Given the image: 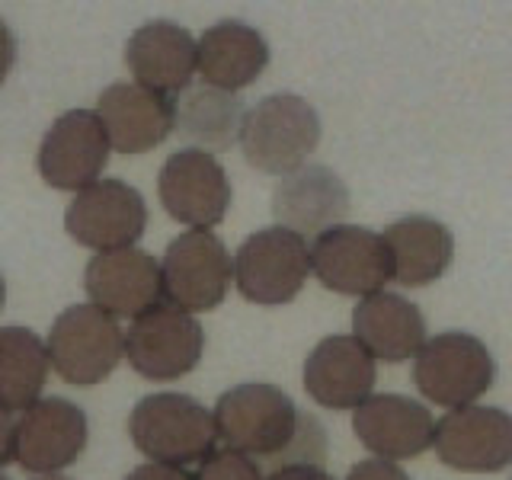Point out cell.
Segmentation results:
<instances>
[{
	"mask_svg": "<svg viewBox=\"0 0 512 480\" xmlns=\"http://www.w3.org/2000/svg\"><path fill=\"white\" fill-rule=\"evenodd\" d=\"M157 192L167 215L189 224L192 231H212L231 205L228 173L212 154L199 148H186L167 157L157 176Z\"/></svg>",
	"mask_w": 512,
	"mask_h": 480,
	"instance_id": "obj_12",
	"label": "cell"
},
{
	"mask_svg": "<svg viewBox=\"0 0 512 480\" xmlns=\"http://www.w3.org/2000/svg\"><path fill=\"white\" fill-rule=\"evenodd\" d=\"M349 212V189L330 167L304 164L282 176L272 196V215L301 237L340 228Z\"/></svg>",
	"mask_w": 512,
	"mask_h": 480,
	"instance_id": "obj_20",
	"label": "cell"
},
{
	"mask_svg": "<svg viewBox=\"0 0 512 480\" xmlns=\"http://www.w3.org/2000/svg\"><path fill=\"white\" fill-rule=\"evenodd\" d=\"M320 144L317 109L298 93H272L247 109L240 148L247 164L263 173L288 176L304 167V160Z\"/></svg>",
	"mask_w": 512,
	"mask_h": 480,
	"instance_id": "obj_3",
	"label": "cell"
},
{
	"mask_svg": "<svg viewBox=\"0 0 512 480\" xmlns=\"http://www.w3.org/2000/svg\"><path fill=\"white\" fill-rule=\"evenodd\" d=\"M215 426L228 448L244 455L272 458L288 448H304L311 461L320 464L324 458V429L304 416L276 384L247 381L224 391L215 404Z\"/></svg>",
	"mask_w": 512,
	"mask_h": 480,
	"instance_id": "obj_1",
	"label": "cell"
},
{
	"mask_svg": "<svg viewBox=\"0 0 512 480\" xmlns=\"http://www.w3.org/2000/svg\"><path fill=\"white\" fill-rule=\"evenodd\" d=\"M359 442L384 461L420 458L436 442L432 413L404 394H372L352 416Z\"/></svg>",
	"mask_w": 512,
	"mask_h": 480,
	"instance_id": "obj_16",
	"label": "cell"
},
{
	"mask_svg": "<svg viewBox=\"0 0 512 480\" xmlns=\"http://www.w3.org/2000/svg\"><path fill=\"white\" fill-rule=\"evenodd\" d=\"M346 480H410V474L404 468H397L394 461L368 458V461H359L356 468L346 474Z\"/></svg>",
	"mask_w": 512,
	"mask_h": 480,
	"instance_id": "obj_27",
	"label": "cell"
},
{
	"mask_svg": "<svg viewBox=\"0 0 512 480\" xmlns=\"http://www.w3.org/2000/svg\"><path fill=\"white\" fill-rule=\"evenodd\" d=\"M247 109L237 93L215 90V87H196L183 96L176 106V128L186 141L196 144L205 154L228 151L244 132Z\"/></svg>",
	"mask_w": 512,
	"mask_h": 480,
	"instance_id": "obj_24",
	"label": "cell"
},
{
	"mask_svg": "<svg viewBox=\"0 0 512 480\" xmlns=\"http://www.w3.org/2000/svg\"><path fill=\"white\" fill-rule=\"evenodd\" d=\"M0 480H10V477H4V474H0Z\"/></svg>",
	"mask_w": 512,
	"mask_h": 480,
	"instance_id": "obj_34",
	"label": "cell"
},
{
	"mask_svg": "<svg viewBox=\"0 0 512 480\" xmlns=\"http://www.w3.org/2000/svg\"><path fill=\"white\" fill-rule=\"evenodd\" d=\"M48 343L26 327H0V407L29 410L42 400L48 378Z\"/></svg>",
	"mask_w": 512,
	"mask_h": 480,
	"instance_id": "obj_25",
	"label": "cell"
},
{
	"mask_svg": "<svg viewBox=\"0 0 512 480\" xmlns=\"http://www.w3.org/2000/svg\"><path fill=\"white\" fill-rule=\"evenodd\" d=\"M87 413L64 397H42L16 420V461L29 474H58L87 448Z\"/></svg>",
	"mask_w": 512,
	"mask_h": 480,
	"instance_id": "obj_13",
	"label": "cell"
},
{
	"mask_svg": "<svg viewBox=\"0 0 512 480\" xmlns=\"http://www.w3.org/2000/svg\"><path fill=\"white\" fill-rule=\"evenodd\" d=\"M125 64L132 68L135 84L173 100L199 71V42L180 23L151 20L128 36Z\"/></svg>",
	"mask_w": 512,
	"mask_h": 480,
	"instance_id": "obj_17",
	"label": "cell"
},
{
	"mask_svg": "<svg viewBox=\"0 0 512 480\" xmlns=\"http://www.w3.org/2000/svg\"><path fill=\"white\" fill-rule=\"evenodd\" d=\"M84 288L96 308L112 317H141L154 311L164 292V269L151 253L138 247L96 253L87 263Z\"/></svg>",
	"mask_w": 512,
	"mask_h": 480,
	"instance_id": "obj_15",
	"label": "cell"
},
{
	"mask_svg": "<svg viewBox=\"0 0 512 480\" xmlns=\"http://www.w3.org/2000/svg\"><path fill=\"white\" fill-rule=\"evenodd\" d=\"M269 64V45L260 29L240 20H221L208 26L199 39V74L205 87L244 90Z\"/></svg>",
	"mask_w": 512,
	"mask_h": 480,
	"instance_id": "obj_22",
	"label": "cell"
},
{
	"mask_svg": "<svg viewBox=\"0 0 512 480\" xmlns=\"http://www.w3.org/2000/svg\"><path fill=\"white\" fill-rule=\"evenodd\" d=\"M96 116L103 119L112 151L144 154L176 128V103L141 84H112L100 93Z\"/></svg>",
	"mask_w": 512,
	"mask_h": 480,
	"instance_id": "obj_18",
	"label": "cell"
},
{
	"mask_svg": "<svg viewBox=\"0 0 512 480\" xmlns=\"http://www.w3.org/2000/svg\"><path fill=\"white\" fill-rule=\"evenodd\" d=\"M391 260H394V282L404 288H420L445 276V269L455 260V237L442 221L426 215H410L391 221L384 228Z\"/></svg>",
	"mask_w": 512,
	"mask_h": 480,
	"instance_id": "obj_23",
	"label": "cell"
},
{
	"mask_svg": "<svg viewBox=\"0 0 512 480\" xmlns=\"http://www.w3.org/2000/svg\"><path fill=\"white\" fill-rule=\"evenodd\" d=\"M311 272L340 295H378L394 279V260L384 234L359 224H340L324 231L311 247Z\"/></svg>",
	"mask_w": 512,
	"mask_h": 480,
	"instance_id": "obj_7",
	"label": "cell"
},
{
	"mask_svg": "<svg viewBox=\"0 0 512 480\" xmlns=\"http://www.w3.org/2000/svg\"><path fill=\"white\" fill-rule=\"evenodd\" d=\"M496 378V362L484 340L448 330L426 340L413 362V384L426 400L439 407H471L477 397L490 391Z\"/></svg>",
	"mask_w": 512,
	"mask_h": 480,
	"instance_id": "obj_4",
	"label": "cell"
},
{
	"mask_svg": "<svg viewBox=\"0 0 512 480\" xmlns=\"http://www.w3.org/2000/svg\"><path fill=\"white\" fill-rule=\"evenodd\" d=\"M109 135L93 109H71L52 122L39 148L42 180L61 192H84L100 183L109 160Z\"/></svg>",
	"mask_w": 512,
	"mask_h": 480,
	"instance_id": "obj_11",
	"label": "cell"
},
{
	"mask_svg": "<svg viewBox=\"0 0 512 480\" xmlns=\"http://www.w3.org/2000/svg\"><path fill=\"white\" fill-rule=\"evenodd\" d=\"M128 436L154 464L183 468L215 455V413L189 394H148L128 416Z\"/></svg>",
	"mask_w": 512,
	"mask_h": 480,
	"instance_id": "obj_2",
	"label": "cell"
},
{
	"mask_svg": "<svg viewBox=\"0 0 512 480\" xmlns=\"http://www.w3.org/2000/svg\"><path fill=\"white\" fill-rule=\"evenodd\" d=\"M304 388L327 410H356L375 388V356L356 336H327L304 362Z\"/></svg>",
	"mask_w": 512,
	"mask_h": 480,
	"instance_id": "obj_19",
	"label": "cell"
},
{
	"mask_svg": "<svg viewBox=\"0 0 512 480\" xmlns=\"http://www.w3.org/2000/svg\"><path fill=\"white\" fill-rule=\"evenodd\" d=\"M196 480H263V474L250 455L234 452V448H221V452L202 461Z\"/></svg>",
	"mask_w": 512,
	"mask_h": 480,
	"instance_id": "obj_26",
	"label": "cell"
},
{
	"mask_svg": "<svg viewBox=\"0 0 512 480\" xmlns=\"http://www.w3.org/2000/svg\"><path fill=\"white\" fill-rule=\"evenodd\" d=\"M160 269L170 304L186 314L218 308L234 279L231 253L212 231H186L170 240Z\"/></svg>",
	"mask_w": 512,
	"mask_h": 480,
	"instance_id": "obj_9",
	"label": "cell"
},
{
	"mask_svg": "<svg viewBox=\"0 0 512 480\" xmlns=\"http://www.w3.org/2000/svg\"><path fill=\"white\" fill-rule=\"evenodd\" d=\"M125 352V333L119 320L96 304H71L61 311L48 333V359L52 368L68 381L90 388L106 381Z\"/></svg>",
	"mask_w": 512,
	"mask_h": 480,
	"instance_id": "obj_5",
	"label": "cell"
},
{
	"mask_svg": "<svg viewBox=\"0 0 512 480\" xmlns=\"http://www.w3.org/2000/svg\"><path fill=\"white\" fill-rule=\"evenodd\" d=\"M266 480H333L324 464H308V461H288V464H279L276 471H272Z\"/></svg>",
	"mask_w": 512,
	"mask_h": 480,
	"instance_id": "obj_28",
	"label": "cell"
},
{
	"mask_svg": "<svg viewBox=\"0 0 512 480\" xmlns=\"http://www.w3.org/2000/svg\"><path fill=\"white\" fill-rule=\"evenodd\" d=\"M308 276V240L282 228V224L250 234L234 256L237 288L253 304H288L304 288Z\"/></svg>",
	"mask_w": 512,
	"mask_h": 480,
	"instance_id": "obj_6",
	"label": "cell"
},
{
	"mask_svg": "<svg viewBox=\"0 0 512 480\" xmlns=\"http://www.w3.org/2000/svg\"><path fill=\"white\" fill-rule=\"evenodd\" d=\"M13 64H16V36H13V29L0 20V84L10 77Z\"/></svg>",
	"mask_w": 512,
	"mask_h": 480,
	"instance_id": "obj_31",
	"label": "cell"
},
{
	"mask_svg": "<svg viewBox=\"0 0 512 480\" xmlns=\"http://www.w3.org/2000/svg\"><path fill=\"white\" fill-rule=\"evenodd\" d=\"M352 336L384 362H407L426 346L423 311L404 295L378 292L368 295L352 311Z\"/></svg>",
	"mask_w": 512,
	"mask_h": 480,
	"instance_id": "obj_21",
	"label": "cell"
},
{
	"mask_svg": "<svg viewBox=\"0 0 512 480\" xmlns=\"http://www.w3.org/2000/svg\"><path fill=\"white\" fill-rule=\"evenodd\" d=\"M125 480H196V477H189L183 468H170V464H138V468L128 474Z\"/></svg>",
	"mask_w": 512,
	"mask_h": 480,
	"instance_id": "obj_29",
	"label": "cell"
},
{
	"mask_svg": "<svg viewBox=\"0 0 512 480\" xmlns=\"http://www.w3.org/2000/svg\"><path fill=\"white\" fill-rule=\"evenodd\" d=\"M16 458V423L7 407H0V468Z\"/></svg>",
	"mask_w": 512,
	"mask_h": 480,
	"instance_id": "obj_30",
	"label": "cell"
},
{
	"mask_svg": "<svg viewBox=\"0 0 512 480\" xmlns=\"http://www.w3.org/2000/svg\"><path fill=\"white\" fill-rule=\"evenodd\" d=\"M436 455L468 474H493L512 464V416L500 407H461L436 423Z\"/></svg>",
	"mask_w": 512,
	"mask_h": 480,
	"instance_id": "obj_14",
	"label": "cell"
},
{
	"mask_svg": "<svg viewBox=\"0 0 512 480\" xmlns=\"http://www.w3.org/2000/svg\"><path fill=\"white\" fill-rule=\"evenodd\" d=\"M4 301H7V285H4V276H0V308H4Z\"/></svg>",
	"mask_w": 512,
	"mask_h": 480,
	"instance_id": "obj_32",
	"label": "cell"
},
{
	"mask_svg": "<svg viewBox=\"0 0 512 480\" xmlns=\"http://www.w3.org/2000/svg\"><path fill=\"white\" fill-rule=\"evenodd\" d=\"M68 234L96 253L135 247L148 228V205L141 192L122 180H100L77 192L64 212Z\"/></svg>",
	"mask_w": 512,
	"mask_h": 480,
	"instance_id": "obj_10",
	"label": "cell"
},
{
	"mask_svg": "<svg viewBox=\"0 0 512 480\" xmlns=\"http://www.w3.org/2000/svg\"><path fill=\"white\" fill-rule=\"evenodd\" d=\"M509 480H512V477H509Z\"/></svg>",
	"mask_w": 512,
	"mask_h": 480,
	"instance_id": "obj_35",
	"label": "cell"
},
{
	"mask_svg": "<svg viewBox=\"0 0 512 480\" xmlns=\"http://www.w3.org/2000/svg\"><path fill=\"white\" fill-rule=\"evenodd\" d=\"M202 349V324L173 304H157L154 311L141 314L125 336L128 362L141 378L151 381H173L189 375L199 365Z\"/></svg>",
	"mask_w": 512,
	"mask_h": 480,
	"instance_id": "obj_8",
	"label": "cell"
},
{
	"mask_svg": "<svg viewBox=\"0 0 512 480\" xmlns=\"http://www.w3.org/2000/svg\"><path fill=\"white\" fill-rule=\"evenodd\" d=\"M36 480H71V477H61V474H48V477H36Z\"/></svg>",
	"mask_w": 512,
	"mask_h": 480,
	"instance_id": "obj_33",
	"label": "cell"
}]
</instances>
